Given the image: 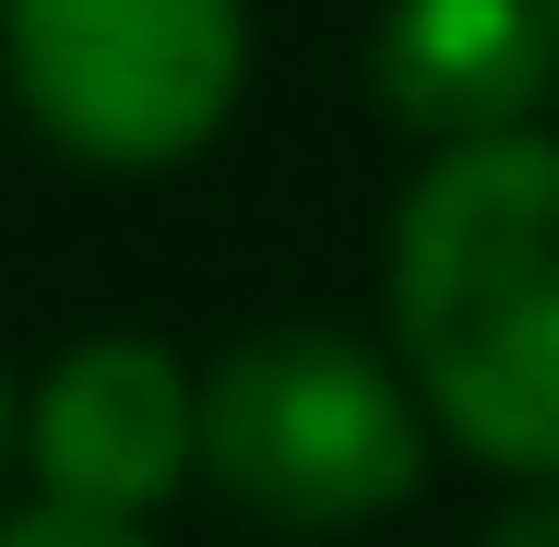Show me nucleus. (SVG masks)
Masks as SVG:
<instances>
[{"instance_id":"nucleus-9","label":"nucleus","mask_w":559,"mask_h":547,"mask_svg":"<svg viewBox=\"0 0 559 547\" xmlns=\"http://www.w3.org/2000/svg\"><path fill=\"white\" fill-rule=\"evenodd\" d=\"M548 24H559V0H548Z\"/></svg>"},{"instance_id":"nucleus-3","label":"nucleus","mask_w":559,"mask_h":547,"mask_svg":"<svg viewBox=\"0 0 559 547\" xmlns=\"http://www.w3.org/2000/svg\"><path fill=\"white\" fill-rule=\"evenodd\" d=\"M0 60L60 155L179 167L238 108L250 12L238 0H0Z\"/></svg>"},{"instance_id":"nucleus-2","label":"nucleus","mask_w":559,"mask_h":547,"mask_svg":"<svg viewBox=\"0 0 559 547\" xmlns=\"http://www.w3.org/2000/svg\"><path fill=\"white\" fill-rule=\"evenodd\" d=\"M203 476L274 536H345L417 500L429 405L322 322L238 333L203 381Z\"/></svg>"},{"instance_id":"nucleus-7","label":"nucleus","mask_w":559,"mask_h":547,"mask_svg":"<svg viewBox=\"0 0 559 547\" xmlns=\"http://www.w3.org/2000/svg\"><path fill=\"white\" fill-rule=\"evenodd\" d=\"M488 547H559V488H548V500H524V512H500Z\"/></svg>"},{"instance_id":"nucleus-8","label":"nucleus","mask_w":559,"mask_h":547,"mask_svg":"<svg viewBox=\"0 0 559 547\" xmlns=\"http://www.w3.org/2000/svg\"><path fill=\"white\" fill-rule=\"evenodd\" d=\"M0 464H12V381H0Z\"/></svg>"},{"instance_id":"nucleus-1","label":"nucleus","mask_w":559,"mask_h":547,"mask_svg":"<svg viewBox=\"0 0 559 547\" xmlns=\"http://www.w3.org/2000/svg\"><path fill=\"white\" fill-rule=\"evenodd\" d=\"M393 333L417 405L464 452L559 476V143H464L429 155L393 226Z\"/></svg>"},{"instance_id":"nucleus-5","label":"nucleus","mask_w":559,"mask_h":547,"mask_svg":"<svg viewBox=\"0 0 559 547\" xmlns=\"http://www.w3.org/2000/svg\"><path fill=\"white\" fill-rule=\"evenodd\" d=\"M369 96L441 155L536 131V108L559 96L548 0H393L369 24Z\"/></svg>"},{"instance_id":"nucleus-4","label":"nucleus","mask_w":559,"mask_h":547,"mask_svg":"<svg viewBox=\"0 0 559 547\" xmlns=\"http://www.w3.org/2000/svg\"><path fill=\"white\" fill-rule=\"evenodd\" d=\"M24 452L48 476V512H96V524H143L191 464H203V381L143 345V333H96L48 369Z\"/></svg>"},{"instance_id":"nucleus-6","label":"nucleus","mask_w":559,"mask_h":547,"mask_svg":"<svg viewBox=\"0 0 559 547\" xmlns=\"http://www.w3.org/2000/svg\"><path fill=\"white\" fill-rule=\"evenodd\" d=\"M0 547H155L143 524H96V512H12Z\"/></svg>"}]
</instances>
